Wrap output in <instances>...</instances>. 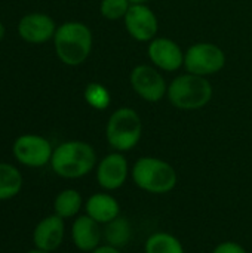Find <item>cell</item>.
<instances>
[{
  "instance_id": "obj_4",
  "label": "cell",
  "mask_w": 252,
  "mask_h": 253,
  "mask_svg": "<svg viewBox=\"0 0 252 253\" xmlns=\"http://www.w3.org/2000/svg\"><path fill=\"white\" fill-rule=\"evenodd\" d=\"M169 102L184 111L203 108L212 98V86L206 77L192 73L175 77L168 86Z\"/></svg>"
},
{
  "instance_id": "obj_18",
  "label": "cell",
  "mask_w": 252,
  "mask_h": 253,
  "mask_svg": "<svg viewBox=\"0 0 252 253\" xmlns=\"http://www.w3.org/2000/svg\"><path fill=\"white\" fill-rule=\"evenodd\" d=\"M144 253H186V249L175 234L168 231H154L144 243Z\"/></svg>"
},
{
  "instance_id": "obj_9",
  "label": "cell",
  "mask_w": 252,
  "mask_h": 253,
  "mask_svg": "<svg viewBox=\"0 0 252 253\" xmlns=\"http://www.w3.org/2000/svg\"><path fill=\"white\" fill-rule=\"evenodd\" d=\"M135 93L147 102H159L168 93V84L163 76L150 65H137L129 76Z\"/></svg>"
},
{
  "instance_id": "obj_23",
  "label": "cell",
  "mask_w": 252,
  "mask_h": 253,
  "mask_svg": "<svg viewBox=\"0 0 252 253\" xmlns=\"http://www.w3.org/2000/svg\"><path fill=\"white\" fill-rule=\"evenodd\" d=\"M91 253H122V249H117V248H113V246H108V245L102 243L101 246H98L95 251H92Z\"/></svg>"
},
{
  "instance_id": "obj_21",
  "label": "cell",
  "mask_w": 252,
  "mask_h": 253,
  "mask_svg": "<svg viewBox=\"0 0 252 253\" xmlns=\"http://www.w3.org/2000/svg\"><path fill=\"white\" fill-rule=\"evenodd\" d=\"M131 4L132 3L129 0H101L100 12L108 21H117L125 18Z\"/></svg>"
},
{
  "instance_id": "obj_11",
  "label": "cell",
  "mask_w": 252,
  "mask_h": 253,
  "mask_svg": "<svg viewBox=\"0 0 252 253\" xmlns=\"http://www.w3.org/2000/svg\"><path fill=\"white\" fill-rule=\"evenodd\" d=\"M56 28L58 27L55 25V21L49 15L40 13V12L27 13L18 22L19 37L22 40H25L28 43H34V44L45 43V42L53 39Z\"/></svg>"
},
{
  "instance_id": "obj_2",
  "label": "cell",
  "mask_w": 252,
  "mask_h": 253,
  "mask_svg": "<svg viewBox=\"0 0 252 253\" xmlns=\"http://www.w3.org/2000/svg\"><path fill=\"white\" fill-rule=\"evenodd\" d=\"M131 178L137 188L154 196L168 194L174 191L178 184V173L174 166L153 156L137 159L131 168Z\"/></svg>"
},
{
  "instance_id": "obj_25",
  "label": "cell",
  "mask_w": 252,
  "mask_h": 253,
  "mask_svg": "<svg viewBox=\"0 0 252 253\" xmlns=\"http://www.w3.org/2000/svg\"><path fill=\"white\" fill-rule=\"evenodd\" d=\"M25 253H52V252H48V251H43V249L34 248V249H31V251H28V252H25Z\"/></svg>"
},
{
  "instance_id": "obj_6",
  "label": "cell",
  "mask_w": 252,
  "mask_h": 253,
  "mask_svg": "<svg viewBox=\"0 0 252 253\" xmlns=\"http://www.w3.org/2000/svg\"><path fill=\"white\" fill-rule=\"evenodd\" d=\"M226 65L224 50L214 43L192 44L184 53V67L196 76H211L221 71Z\"/></svg>"
},
{
  "instance_id": "obj_26",
  "label": "cell",
  "mask_w": 252,
  "mask_h": 253,
  "mask_svg": "<svg viewBox=\"0 0 252 253\" xmlns=\"http://www.w3.org/2000/svg\"><path fill=\"white\" fill-rule=\"evenodd\" d=\"M129 1H131V3L134 4V3H147L149 0H129Z\"/></svg>"
},
{
  "instance_id": "obj_5",
  "label": "cell",
  "mask_w": 252,
  "mask_h": 253,
  "mask_svg": "<svg viewBox=\"0 0 252 253\" xmlns=\"http://www.w3.org/2000/svg\"><path fill=\"white\" fill-rule=\"evenodd\" d=\"M143 136V120L140 114L122 107L111 113L105 126V139L113 151L126 153L134 150Z\"/></svg>"
},
{
  "instance_id": "obj_16",
  "label": "cell",
  "mask_w": 252,
  "mask_h": 253,
  "mask_svg": "<svg viewBox=\"0 0 252 253\" xmlns=\"http://www.w3.org/2000/svg\"><path fill=\"white\" fill-rule=\"evenodd\" d=\"M132 239H134V227L131 221L123 215L102 225V243L108 246L123 249L131 243Z\"/></svg>"
},
{
  "instance_id": "obj_20",
  "label": "cell",
  "mask_w": 252,
  "mask_h": 253,
  "mask_svg": "<svg viewBox=\"0 0 252 253\" xmlns=\"http://www.w3.org/2000/svg\"><path fill=\"white\" fill-rule=\"evenodd\" d=\"M85 101L88 102L89 107L102 111L110 105L111 96L105 86L94 82V83H89L85 89Z\"/></svg>"
},
{
  "instance_id": "obj_22",
  "label": "cell",
  "mask_w": 252,
  "mask_h": 253,
  "mask_svg": "<svg viewBox=\"0 0 252 253\" xmlns=\"http://www.w3.org/2000/svg\"><path fill=\"white\" fill-rule=\"evenodd\" d=\"M211 253H248L244 245L233 242V240H226L218 243Z\"/></svg>"
},
{
  "instance_id": "obj_14",
  "label": "cell",
  "mask_w": 252,
  "mask_h": 253,
  "mask_svg": "<svg viewBox=\"0 0 252 253\" xmlns=\"http://www.w3.org/2000/svg\"><path fill=\"white\" fill-rule=\"evenodd\" d=\"M64 237H65V221L55 213L40 219L33 230L34 248L48 252H55L56 249H59L64 242Z\"/></svg>"
},
{
  "instance_id": "obj_12",
  "label": "cell",
  "mask_w": 252,
  "mask_h": 253,
  "mask_svg": "<svg viewBox=\"0 0 252 253\" xmlns=\"http://www.w3.org/2000/svg\"><path fill=\"white\" fill-rule=\"evenodd\" d=\"M70 237L77 251L91 253L102 245V225L95 222L86 213L79 215L73 219Z\"/></svg>"
},
{
  "instance_id": "obj_7",
  "label": "cell",
  "mask_w": 252,
  "mask_h": 253,
  "mask_svg": "<svg viewBox=\"0 0 252 253\" xmlns=\"http://www.w3.org/2000/svg\"><path fill=\"white\" fill-rule=\"evenodd\" d=\"M12 154L18 163L27 168H43L50 165L53 147L40 135L25 133L15 139L12 145Z\"/></svg>"
},
{
  "instance_id": "obj_1",
  "label": "cell",
  "mask_w": 252,
  "mask_h": 253,
  "mask_svg": "<svg viewBox=\"0 0 252 253\" xmlns=\"http://www.w3.org/2000/svg\"><path fill=\"white\" fill-rule=\"evenodd\" d=\"M98 163L95 148L85 141H67L53 148L50 168L59 178L80 179L95 170Z\"/></svg>"
},
{
  "instance_id": "obj_8",
  "label": "cell",
  "mask_w": 252,
  "mask_h": 253,
  "mask_svg": "<svg viewBox=\"0 0 252 253\" xmlns=\"http://www.w3.org/2000/svg\"><path fill=\"white\" fill-rule=\"evenodd\" d=\"M131 176V168L123 153L113 151L98 160L95 168V179L102 191L120 190Z\"/></svg>"
},
{
  "instance_id": "obj_10",
  "label": "cell",
  "mask_w": 252,
  "mask_h": 253,
  "mask_svg": "<svg viewBox=\"0 0 252 253\" xmlns=\"http://www.w3.org/2000/svg\"><path fill=\"white\" fill-rule=\"evenodd\" d=\"M123 19L129 36L137 42H151L157 34V18L146 3L131 4Z\"/></svg>"
},
{
  "instance_id": "obj_24",
  "label": "cell",
  "mask_w": 252,
  "mask_h": 253,
  "mask_svg": "<svg viewBox=\"0 0 252 253\" xmlns=\"http://www.w3.org/2000/svg\"><path fill=\"white\" fill-rule=\"evenodd\" d=\"M4 33H6V28H4L3 22L0 21V40H3V37H4Z\"/></svg>"
},
{
  "instance_id": "obj_15",
  "label": "cell",
  "mask_w": 252,
  "mask_h": 253,
  "mask_svg": "<svg viewBox=\"0 0 252 253\" xmlns=\"http://www.w3.org/2000/svg\"><path fill=\"white\" fill-rule=\"evenodd\" d=\"M85 213L100 225H105L122 215L119 200L108 191H98L85 200Z\"/></svg>"
},
{
  "instance_id": "obj_17",
  "label": "cell",
  "mask_w": 252,
  "mask_h": 253,
  "mask_svg": "<svg viewBox=\"0 0 252 253\" xmlns=\"http://www.w3.org/2000/svg\"><path fill=\"white\" fill-rule=\"evenodd\" d=\"M83 206H85L83 197L80 191L74 188L61 190L53 199V213L62 218L64 221L74 219L76 216H79Z\"/></svg>"
},
{
  "instance_id": "obj_19",
  "label": "cell",
  "mask_w": 252,
  "mask_h": 253,
  "mask_svg": "<svg viewBox=\"0 0 252 253\" xmlns=\"http://www.w3.org/2000/svg\"><path fill=\"white\" fill-rule=\"evenodd\" d=\"M22 175L16 166L0 162V202L16 197L22 190Z\"/></svg>"
},
{
  "instance_id": "obj_13",
  "label": "cell",
  "mask_w": 252,
  "mask_h": 253,
  "mask_svg": "<svg viewBox=\"0 0 252 253\" xmlns=\"http://www.w3.org/2000/svg\"><path fill=\"white\" fill-rule=\"evenodd\" d=\"M147 53L153 65L163 71H177L184 65V53L181 47L166 37H154L149 44Z\"/></svg>"
},
{
  "instance_id": "obj_3",
  "label": "cell",
  "mask_w": 252,
  "mask_h": 253,
  "mask_svg": "<svg viewBox=\"0 0 252 253\" xmlns=\"http://www.w3.org/2000/svg\"><path fill=\"white\" fill-rule=\"evenodd\" d=\"M55 52L65 65L83 64L92 50V31L88 25L77 21L61 24L53 36Z\"/></svg>"
}]
</instances>
